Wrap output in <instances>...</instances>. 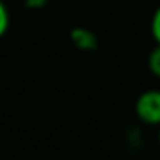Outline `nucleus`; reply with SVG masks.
Instances as JSON below:
<instances>
[{
    "label": "nucleus",
    "mask_w": 160,
    "mask_h": 160,
    "mask_svg": "<svg viewBox=\"0 0 160 160\" xmlns=\"http://www.w3.org/2000/svg\"><path fill=\"white\" fill-rule=\"evenodd\" d=\"M158 145H160V126H158Z\"/></svg>",
    "instance_id": "0eeeda50"
},
{
    "label": "nucleus",
    "mask_w": 160,
    "mask_h": 160,
    "mask_svg": "<svg viewBox=\"0 0 160 160\" xmlns=\"http://www.w3.org/2000/svg\"><path fill=\"white\" fill-rule=\"evenodd\" d=\"M136 115L149 126H160V91H143L136 100Z\"/></svg>",
    "instance_id": "f257e3e1"
},
{
    "label": "nucleus",
    "mask_w": 160,
    "mask_h": 160,
    "mask_svg": "<svg viewBox=\"0 0 160 160\" xmlns=\"http://www.w3.org/2000/svg\"><path fill=\"white\" fill-rule=\"evenodd\" d=\"M147 68L149 72L160 79V43H156L152 47V51L149 53V58H147Z\"/></svg>",
    "instance_id": "7ed1b4c3"
},
{
    "label": "nucleus",
    "mask_w": 160,
    "mask_h": 160,
    "mask_svg": "<svg viewBox=\"0 0 160 160\" xmlns=\"http://www.w3.org/2000/svg\"><path fill=\"white\" fill-rule=\"evenodd\" d=\"M70 40L72 43L81 49V51H94L98 47V38L96 34L91 30V28H85V27H75L70 30Z\"/></svg>",
    "instance_id": "f03ea898"
},
{
    "label": "nucleus",
    "mask_w": 160,
    "mask_h": 160,
    "mask_svg": "<svg viewBox=\"0 0 160 160\" xmlns=\"http://www.w3.org/2000/svg\"><path fill=\"white\" fill-rule=\"evenodd\" d=\"M10 28V12L8 6L4 4V0H0V38H4Z\"/></svg>",
    "instance_id": "20e7f679"
},
{
    "label": "nucleus",
    "mask_w": 160,
    "mask_h": 160,
    "mask_svg": "<svg viewBox=\"0 0 160 160\" xmlns=\"http://www.w3.org/2000/svg\"><path fill=\"white\" fill-rule=\"evenodd\" d=\"M151 34H152L154 42L160 43V6L154 10V13L151 17Z\"/></svg>",
    "instance_id": "39448f33"
},
{
    "label": "nucleus",
    "mask_w": 160,
    "mask_h": 160,
    "mask_svg": "<svg viewBox=\"0 0 160 160\" xmlns=\"http://www.w3.org/2000/svg\"><path fill=\"white\" fill-rule=\"evenodd\" d=\"M27 8H32V10H40L47 4V0H25Z\"/></svg>",
    "instance_id": "423d86ee"
}]
</instances>
